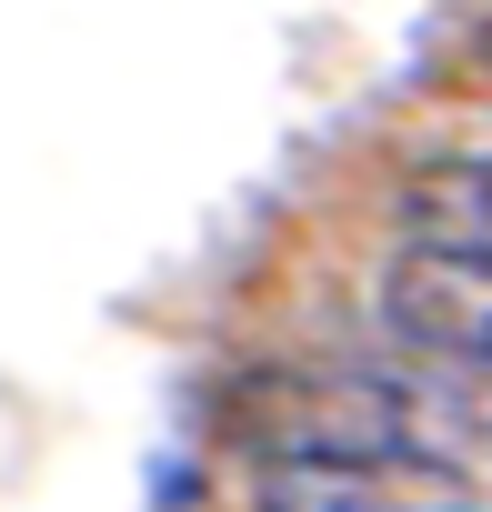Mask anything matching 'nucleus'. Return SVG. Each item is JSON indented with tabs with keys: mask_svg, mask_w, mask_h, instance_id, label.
I'll use <instances>...</instances> for the list:
<instances>
[{
	"mask_svg": "<svg viewBox=\"0 0 492 512\" xmlns=\"http://www.w3.org/2000/svg\"><path fill=\"white\" fill-rule=\"evenodd\" d=\"M442 402L402 372H332V362H282L231 392V442L252 462H332V452H442ZM462 472V462H452Z\"/></svg>",
	"mask_w": 492,
	"mask_h": 512,
	"instance_id": "f257e3e1",
	"label": "nucleus"
},
{
	"mask_svg": "<svg viewBox=\"0 0 492 512\" xmlns=\"http://www.w3.org/2000/svg\"><path fill=\"white\" fill-rule=\"evenodd\" d=\"M372 312H382V342L412 352L422 372L492 382V262H472V251H392Z\"/></svg>",
	"mask_w": 492,
	"mask_h": 512,
	"instance_id": "f03ea898",
	"label": "nucleus"
},
{
	"mask_svg": "<svg viewBox=\"0 0 492 512\" xmlns=\"http://www.w3.org/2000/svg\"><path fill=\"white\" fill-rule=\"evenodd\" d=\"M462 472L432 452H332V462H252L262 512H432L452 502Z\"/></svg>",
	"mask_w": 492,
	"mask_h": 512,
	"instance_id": "7ed1b4c3",
	"label": "nucleus"
},
{
	"mask_svg": "<svg viewBox=\"0 0 492 512\" xmlns=\"http://www.w3.org/2000/svg\"><path fill=\"white\" fill-rule=\"evenodd\" d=\"M402 251H472L492 262V151H432L392 181Z\"/></svg>",
	"mask_w": 492,
	"mask_h": 512,
	"instance_id": "20e7f679",
	"label": "nucleus"
},
{
	"mask_svg": "<svg viewBox=\"0 0 492 512\" xmlns=\"http://www.w3.org/2000/svg\"><path fill=\"white\" fill-rule=\"evenodd\" d=\"M432 512H492V502H472V492H452V502H432Z\"/></svg>",
	"mask_w": 492,
	"mask_h": 512,
	"instance_id": "39448f33",
	"label": "nucleus"
},
{
	"mask_svg": "<svg viewBox=\"0 0 492 512\" xmlns=\"http://www.w3.org/2000/svg\"><path fill=\"white\" fill-rule=\"evenodd\" d=\"M472 61H482V71H492V21H482V31H472Z\"/></svg>",
	"mask_w": 492,
	"mask_h": 512,
	"instance_id": "423d86ee",
	"label": "nucleus"
}]
</instances>
